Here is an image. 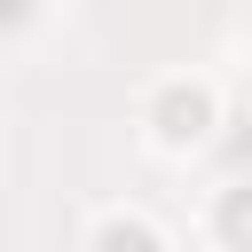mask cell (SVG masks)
Masks as SVG:
<instances>
[{
    "mask_svg": "<svg viewBox=\"0 0 252 252\" xmlns=\"http://www.w3.org/2000/svg\"><path fill=\"white\" fill-rule=\"evenodd\" d=\"M150 134H158L165 150H197V142L213 134V94H205L197 79L158 87V94H150Z\"/></svg>",
    "mask_w": 252,
    "mask_h": 252,
    "instance_id": "1",
    "label": "cell"
},
{
    "mask_svg": "<svg viewBox=\"0 0 252 252\" xmlns=\"http://www.w3.org/2000/svg\"><path fill=\"white\" fill-rule=\"evenodd\" d=\"M213 236H220V244H236V252L252 244V189H228V197H220V213H213Z\"/></svg>",
    "mask_w": 252,
    "mask_h": 252,
    "instance_id": "2",
    "label": "cell"
},
{
    "mask_svg": "<svg viewBox=\"0 0 252 252\" xmlns=\"http://www.w3.org/2000/svg\"><path fill=\"white\" fill-rule=\"evenodd\" d=\"M94 244H142V252H150V244H158V228H150V220H102V228H94Z\"/></svg>",
    "mask_w": 252,
    "mask_h": 252,
    "instance_id": "3",
    "label": "cell"
},
{
    "mask_svg": "<svg viewBox=\"0 0 252 252\" xmlns=\"http://www.w3.org/2000/svg\"><path fill=\"white\" fill-rule=\"evenodd\" d=\"M32 16V0H0V24H24Z\"/></svg>",
    "mask_w": 252,
    "mask_h": 252,
    "instance_id": "4",
    "label": "cell"
}]
</instances>
